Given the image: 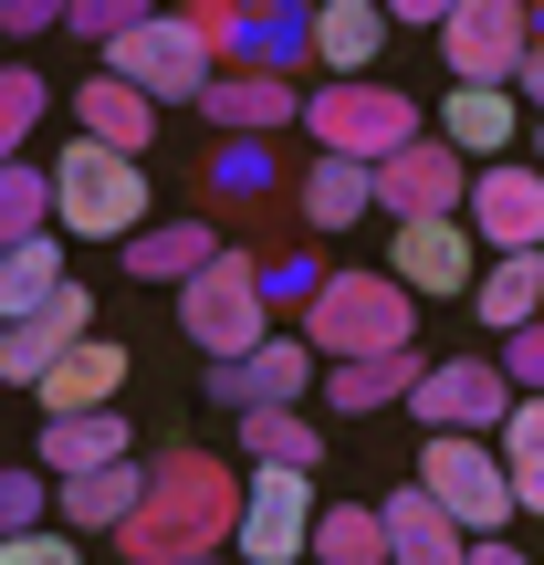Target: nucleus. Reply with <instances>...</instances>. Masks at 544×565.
Segmentation results:
<instances>
[{
  "instance_id": "obj_40",
  "label": "nucleus",
  "mask_w": 544,
  "mask_h": 565,
  "mask_svg": "<svg viewBox=\"0 0 544 565\" xmlns=\"http://www.w3.org/2000/svg\"><path fill=\"white\" fill-rule=\"evenodd\" d=\"M63 11H74V0H0V32H11V42H32V32H53Z\"/></svg>"
},
{
  "instance_id": "obj_11",
  "label": "nucleus",
  "mask_w": 544,
  "mask_h": 565,
  "mask_svg": "<svg viewBox=\"0 0 544 565\" xmlns=\"http://www.w3.org/2000/svg\"><path fill=\"white\" fill-rule=\"evenodd\" d=\"M303 387H314V345L303 335H263V345H242V356H210L200 398L242 419V408H303Z\"/></svg>"
},
{
  "instance_id": "obj_35",
  "label": "nucleus",
  "mask_w": 544,
  "mask_h": 565,
  "mask_svg": "<svg viewBox=\"0 0 544 565\" xmlns=\"http://www.w3.org/2000/svg\"><path fill=\"white\" fill-rule=\"evenodd\" d=\"M42 513H53V471H42V461H11V471H0V534L42 524Z\"/></svg>"
},
{
  "instance_id": "obj_46",
  "label": "nucleus",
  "mask_w": 544,
  "mask_h": 565,
  "mask_svg": "<svg viewBox=\"0 0 544 565\" xmlns=\"http://www.w3.org/2000/svg\"><path fill=\"white\" fill-rule=\"evenodd\" d=\"M534 42H544V0H534Z\"/></svg>"
},
{
  "instance_id": "obj_2",
  "label": "nucleus",
  "mask_w": 544,
  "mask_h": 565,
  "mask_svg": "<svg viewBox=\"0 0 544 565\" xmlns=\"http://www.w3.org/2000/svg\"><path fill=\"white\" fill-rule=\"evenodd\" d=\"M53 231H74V242L147 231V158H126L105 137H63L53 147Z\"/></svg>"
},
{
  "instance_id": "obj_32",
  "label": "nucleus",
  "mask_w": 544,
  "mask_h": 565,
  "mask_svg": "<svg viewBox=\"0 0 544 565\" xmlns=\"http://www.w3.org/2000/svg\"><path fill=\"white\" fill-rule=\"evenodd\" d=\"M63 282V231H32V242H0V324L32 315L42 294Z\"/></svg>"
},
{
  "instance_id": "obj_22",
  "label": "nucleus",
  "mask_w": 544,
  "mask_h": 565,
  "mask_svg": "<svg viewBox=\"0 0 544 565\" xmlns=\"http://www.w3.org/2000/svg\"><path fill=\"white\" fill-rule=\"evenodd\" d=\"M137 492H147V461L126 450V461H95V471H53V513L74 534H116L126 513H137Z\"/></svg>"
},
{
  "instance_id": "obj_44",
  "label": "nucleus",
  "mask_w": 544,
  "mask_h": 565,
  "mask_svg": "<svg viewBox=\"0 0 544 565\" xmlns=\"http://www.w3.org/2000/svg\"><path fill=\"white\" fill-rule=\"evenodd\" d=\"M158 565H231V555H158Z\"/></svg>"
},
{
  "instance_id": "obj_43",
  "label": "nucleus",
  "mask_w": 544,
  "mask_h": 565,
  "mask_svg": "<svg viewBox=\"0 0 544 565\" xmlns=\"http://www.w3.org/2000/svg\"><path fill=\"white\" fill-rule=\"evenodd\" d=\"M513 95H524V105H534V116H544V42H534V53H524V74H513Z\"/></svg>"
},
{
  "instance_id": "obj_38",
  "label": "nucleus",
  "mask_w": 544,
  "mask_h": 565,
  "mask_svg": "<svg viewBox=\"0 0 544 565\" xmlns=\"http://www.w3.org/2000/svg\"><path fill=\"white\" fill-rule=\"evenodd\" d=\"M137 21H147V0H74V11H63V32L116 42V32H137Z\"/></svg>"
},
{
  "instance_id": "obj_17",
  "label": "nucleus",
  "mask_w": 544,
  "mask_h": 565,
  "mask_svg": "<svg viewBox=\"0 0 544 565\" xmlns=\"http://www.w3.org/2000/svg\"><path fill=\"white\" fill-rule=\"evenodd\" d=\"M200 200H210V221H263V210L282 200L273 137H221V147H210V168H200Z\"/></svg>"
},
{
  "instance_id": "obj_18",
  "label": "nucleus",
  "mask_w": 544,
  "mask_h": 565,
  "mask_svg": "<svg viewBox=\"0 0 544 565\" xmlns=\"http://www.w3.org/2000/svg\"><path fill=\"white\" fill-rule=\"evenodd\" d=\"M294 210H303V231H314V242H335V231L377 221V168H366V158H335V147H314V168L294 179Z\"/></svg>"
},
{
  "instance_id": "obj_37",
  "label": "nucleus",
  "mask_w": 544,
  "mask_h": 565,
  "mask_svg": "<svg viewBox=\"0 0 544 565\" xmlns=\"http://www.w3.org/2000/svg\"><path fill=\"white\" fill-rule=\"evenodd\" d=\"M314 282H324L314 252H273V263H263V303H294V315H303V303H314Z\"/></svg>"
},
{
  "instance_id": "obj_28",
  "label": "nucleus",
  "mask_w": 544,
  "mask_h": 565,
  "mask_svg": "<svg viewBox=\"0 0 544 565\" xmlns=\"http://www.w3.org/2000/svg\"><path fill=\"white\" fill-rule=\"evenodd\" d=\"M471 315H482L492 335L534 324V315H544V242H534V252H492L482 282H471Z\"/></svg>"
},
{
  "instance_id": "obj_24",
  "label": "nucleus",
  "mask_w": 544,
  "mask_h": 565,
  "mask_svg": "<svg viewBox=\"0 0 544 565\" xmlns=\"http://www.w3.org/2000/svg\"><path fill=\"white\" fill-rule=\"evenodd\" d=\"M387 0H314V32H303V63H324V74H366V63L387 53Z\"/></svg>"
},
{
  "instance_id": "obj_33",
  "label": "nucleus",
  "mask_w": 544,
  "mask_h": 565,
  "mask_svg": "<svg viewBox=\"0 0 544 565\" xmlns=\"http://www.w3.org/2000/svg\"><path fill=\"white\" fill-rule=\"evenodd\" d=\"M32 231H53V168L0 158V242H32Z\"/></svg>"
},
{
  "instance_id": "obj_14",
  "label": "nucleus",
  "mask_w": 544,
  "mask_h": 565,
  "mask_svg": "<svg viewBox=\"0 0 544 565\" xmlns=\"http://www.w3.org/2000/svg\"><path fill=\"white\" fill-rule=\"evenodd\" d=\"M408 408H419V429H503V408H513V377L492 356H440V366H419V387H408Z\"/></svg>"
},
{
  "instance_id": "obj_42",
  "label": "nucleus",
  "mask_w": 544,
  "mask_h": 565,
  "mask_svg": "<svg viewBox=\"0 0 544 565\" xmlns=\"http://www.w3.org/2000/svg\"><path fill=\"white\" fill-rule=\"evenodd\" d=\"M471 565H534V555L513 545V534H471Z\"/></svg>"
},
{
  "instance_id": "obj_5",
  "label": "nucleus",
  "mask_w": 544,
  "mask_h": 565,
  "mask_svg": "<svg viewBox=\"0 0 544 565\" xmlns=\"http://www.w3.org/2000/svg\"><path fill=\"white\" fill-rule=\"evenodd\" d=\"M419 126H429L419 95H398V84H377V74H335V84L303 95V137L335 147V158H366V168H377L387 147H408Z\"/></svg>"
},
{
  "instance_id": "obj_9",
  "label": "nucleus",
  "mask_w": 544,
  "mask_h": 565,
  "mask_svg": "<svg viewBox=\"0 0 544 565\" xmlns=\"http://www.w3.org/2000/svg\"><path fill=\"white\" fill-rule=\"evenodd\" d=\"M534 53V0H461L440 21V63L450 84H513Z\"/></svg>"
},
{
  "instance_id": "obj_8",
  "label": "nucleus",
  "mask_w": 544,
  "mask_h": 565,
  "mask_svg": "<svg viewBox=\"0 0 544 565\" xmlns=\"http://www.w3.org/2000/svg\"><path fill=\"white\" fill-rule=\"evenodd\" d=\"M419 482L440 492V513H450L461 534H503V524H513V471H503V450H492L482 429H429Z\"/></svg>"
},
{
  "instance_id": "obj_15",
  "label": "nucleus",
  "mask_w": 544,
  "mask_h": 565,
  "mask_svg": "<svg viewBox=\"0 0 544 565\" xmlns=\"http://www.w3.org/2000/svg\"><path fill=\"white\" fill-rule=\"evenodd\" d=\"M74 335H95V294L63 273L53 294L32 303V315H11V324H0V387H32V377H42V366H53Z\"/></svg>"
},
{
  "instance_id": "obj_6",
  "label": "nucleus",
  "mask_w": 544,
  "mask_h": 565,
  "mask_svg": "<svg viewBox=\"0 0 544 565\" xmlns=\"http://www.w3.org/2000/svg\"><path fill=\"white\" fill-rule=\"evenodd\" d=\"M314 471L282 461H242V524H231V565H303L314 545Z\"/></svg>"
},
{
  "instance_id": "obj_23",
  "label": "nucleus",
  "mask_w": 544,
  "mask_h": 565,
  "mask_svg": "<svg viewBox=\"0 0 544 565\" xmlns=\"http://www.w3.org/2000/svg\"><path fill=\"white\" fill-rule=\"evenodd\" d=\"M440 137L461 147L471 168L503 158V147L524 137V95H513V84H450V95H440Z\"/></svg>"
},
{
  "instance_id": "obj_47",
  "label": "nucleus",
  "mask_w": 544,
  "mask_h": 565,
  "mask_svg": "<svg viewBox=\"0 0 544 565\" xmlns=\"http://www.w3.org/2000/svg\"><path fill=\"white\" fill-rule=\"evenodd\" d=\"M534 565H544V555H534Z\"/></svg>"
},
{
  "instance_id": "obj_10",
  "label": "nucleus",
  "mask_w": 544,
  "mask_h": 565,
  "mask_svg": "<svg viewBox=\"0 0 544 565\" xmlns=\"http://www.w3.org/2000/svg\"><path fill=\"white\" fill-rule=\"evenodd\" d=\"M387 273L419 303H450V294L482 282V231H471L461 210H440V221H387Z\"/></svg>"
},
{
  "instance_id": "obj_21",
  "label": "nucleus",
  "mask_w": 544,
  "mask_h": 565,
  "mask_svg": "<svg viewBox=\"0 0 544 565\" xmlns=\"http://www.w3.org/2000/svg\"><path fill=\"white\" fill-rule=\"evenodd\" d=\"M324 408L335 419H377V408H398L408 387H419V345H377V356H335L324 366Z\"/></svg>"
},
{
  "instance_id": "obj_4",
  "label": "nucleus",
  "mask_w": 544,
  "mask_h": 565,
  "mask_svg": "<svg viewBox=\"0 0 544 565\" xmlns=\"http://www.w3.org/2000/svg\"><path fill=\"white\" fill-rule=\"evenodd\" d=\"M179 335L200 345V366H210V356H242V345H263V335H273L263 252H242V242H221V252H210V263L179 282Z\"/></svg>"
},
{
  "instance_id": "obj_27",
  "label": "nucleus",
  "mask_w": 544,
  "mask_h": 565,
  "mask_svg": "<svg viewBox=\"0 0 544 565\" xmlns=\"http://www.w3.org/2000/svg\"><path fill=\"white\" fill-rule=\"evenodd\" d=\"M210 252H221V221H210V210H200V221H147V231H126V273H137V282H189Z\"/></svg>"
},
{
  "instance_id": "obj_19",
  "label": "nucleus",
  "mask_w": 544,
  "mask_h": 565,
  "mask_svg": "<svg viewBox=\"0 0 544 565\" xmlns=\"http://www.w3.org/2000/svg\"><path fill=\"white\" fill-rule=\"evenodd\" d=\"M377 513H387V565H471V534L440 513V492H429V482L377 492Z\"/></svg>"
},
{
  "instance_id": "obj_29",
  "label": "nucleus",
  "mask_w": 544,
  "mask_h": 565,
  "mask_svg": "<svg viewBox=\"0 0 544 565\" xmlns=\"http://www.w3.org/2000/svg\"><path fill=\"white\" fill-rule=\"evenodd\" d=\"M303 565H387V513L377 503H314Z\"/></svg>"
},
{
  "instance_id": "obj_7",
  "label": "nucleus",
  "mask_w": 544,
  "mask_h": 565,
  "mask_svg": "<svg viewBox=\"0 0 544 565\" xmlns=\"http://www.w3.org/2000/svg\"><path fill=\"white\" fill-rule=\"evenodd\" d=\"M105 74H126L137 95H158V105H200V84L221 74V53L200 42V21H189V11H147L137 32L105 42Z\"/></svg>"
},
{
  "instance_id": "obj_16",
  "label": "nucleus",
  "mask_w": 544,
  "mask_h": 565,
  "mask_svg": "<svg viewBox=\"0 0 544 565\" xmlns=\"http://www.w3.org/2000/svg\"><path fill=\"white\" fill-rule=\"evenodd\" d=\"M200 126H210V137H282V126H303V95H294V74L242 63V74H210L200 84Z\"/></svg>"
},
{
  "instance_id": "obj_34",
  "label": "nucleus",
  "mask_w": 544,
  "mask_h": 565,
  "mask_svg": "<svg viewBox=\"0 0 544 565\" xmlns=\"http://www.w3.org/2000/svg\"><path fill=\"white\" fill-rule=\"evenodd\" d=\"M53 116V84L32 74V63H0V158H21V137Z\"/></svg>"
},
{
  "instance_id": "obj_39",
  "label": "nucleus",
  "mask_w": 544,
  "mask_h": 565,
  "mask_svg": "<svg viewBox=\"0 0 544 565\" xmlns=\"http://www.w3.org/2000/svg\"><path fill=\"white\" fill-rule=\"evenodd\" d=\"M503 377L524 387V398H544V315H534V324H513V335H503Z\"/></svg>"
},
{
  "instance_id": "obj_41",
  "label": "nucleus",
  "mask_w": 544,
  "mask_h": 565,
  "mask_svg": "<svg viewBox=\"0 0 544 565\" xmlns=\"http://www.w3.org/2000/svg\"><path fill=\"white\" fill-rule=\"evenodd\" d=\"M450 11H461V0H387V21H408V32H440Z\"/></svg>"
},
{
  "instance_id": "obj_3",
  "label": "nucleus",
  "mask_w": 544,
  "mask_h": 565,
  "mask_svg": "<svg viewBox=\"0 0 544 565\" xmlns=\"http://www.w3.org/2000/svg\"><path fill=\"white\" fill-rule=\"evenodd\" d=\"M303 345L314 356H377V345H419V294L398 273H324L303 303Z\"/></svg>"
},
{
  "instance_id": "obj_36",
  "label": "nucleus",
  "mask_w": 544,
  "mask_h": 565,
  "mask_svg": "<svg viewBox=\"0 0 544 565\" xmlns=\"http://www.w3.org/2000/svg\"><path fill=\"white\" fill-rule=\"evenodd\" d=\"M0 565H84V545H74V524H21V534H0Z\"/></svg>"
},
{
  "instance_id": "obj_26",
  "label": "nucleus",
  "mask_w": 544,
  "mask_h": 565,
  "mask_svg": "<svg viewBox=\"0 0 544 565\" xmlns=\"http://www.w3.org/2000/svg\"><path fill=\"white\" fill-rule=\"evenodd\" d=\"M137 450V429H126V408H53L42 419V471H95V461H126Z\"/></svg>"
},
{
  "instance_id": "obj_30",
  "label": "nucleus",
  "mask_w": 544,
  "mask_h": 565,
  "mask_svg": "<svg viewBox=\"0 0 544 565\" xmlns=\"http://www.w3.org/2000/svg\"><path fill=\"white\" fill-rule=\"evenodd\" d=\"M492 450H503V471H513V513H544V398H524V387H513V408H503V429H492Z\"/></svg>"
},
{
  "instance_id": "obj_12",
  "label": "nucleus",
  "mask_w": 544,
  "mask_h": 565,
  "mask_svg": "<svg viewBox=\"0 0 544 565\" xmlns=\"http://www.w3.org/2000/svg\"><path fill=\"white\" fill-rule=\"evenodd\" d=\"M461 189H471V158L419 126L408 147L377 158V221H440V210H461Z\"/></svg>"
},
{
  "instance_id": "obj_13",
  "label": "nucleus",
  "mask_w": 544,
  "mask_h": 565,
  "mask_svg": "<svg viewBox=\"0 0 544 565\" xmlns=\"http://www.w3.org/2000/svg\"><path fill=\"white\" fill-rule=\"evenodd\" d=\"M461 221L482 231L492 252H534L544 242V168L534 158H482L461 189Z\"/></svg>"
},
{
  "instance_id": "obj_31",
  "label": "nucleus",
  "mask_w": 544,
  "mask_h": 565,
  "mask_svg": "<svg viewBox=\"0 0 544 565\" xmlns=\"http://www.w3.org/2000/svg\"><path fill=\"white\" fill-rule=\"evenodd\" d=\"M242 461H282V471H324V429L303 408H242Z\"/></svg>"
},
{
  "instance_id": "obj_20",
  "label": "nucleus",
  "mask_w": 544,
  "mask_h": 565,
  "mask_svg": "<svg viewBox=\"0 0 544 565\" xmlns=\"http://www.w3.org/2000/svg\"><path fill=\"white\" fill-rule=\"evenodd\" d=\"M126 366H137V356H126L116 335H74V345H63V356H53V366H42V377H32L42 419H53V408H116Z\"/></svg>"
},
{
  "instance_id": "obj_1",
  "label": "nucleus",
  "mask_w": 544,
  "mask_h": 565,
  "mask_svg": "<svg viewBox=\"0 0 544 565\" xmlns=\"http://www.w3.org/2000/svg\"><path fill=\"white\" fill-rule=\"evenodd\" d=\"M231 524H242V471L210 461V450H158L147 461V492L105 545L126 565H158V555H231Z\"/></svg>"
},
{
  "instance_id": "obj_45",
  "label": "nucleus",
  "mask_w": 544,
  "mask_h": 565,
  "mask_svg": "<svg viewBox=\"0 0 544 565\" xmlns=\"http://www.w3.org/2000/svg\"><path fill=\"white\" fill-rule=\"evenodd\" d=\"M524 147H534V168H544V116H534V137H524Z\"/></svg>"
},
{
  "instance_id": "obj_25",
  "label": "nucleus",
  "mask_w": 544,
  "mask_h": 565,
  "mask_svg": "<svg viewBox=\"0 0 544 565\" xmlns=\"http://www.w3.org/2000/svg\"><path fill=\"white\" fill-rule=\"evenodd\" d=\"M158 116H168V105L137 95L126 74H84V84H74V126H84V137H105V147H126V158H147Z\"/></svg>"
}]
</instances>
